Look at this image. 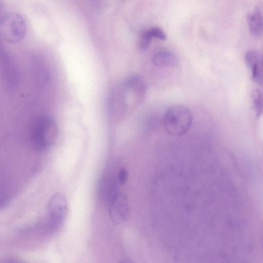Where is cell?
<instances>
[{
    "instance_id": "cell-1",
    "label": "cell",
    "mask_w": 263,
    "mask_h": 263,
    "mask_svg": "<svg viewBox=\"0 0 263 263\" xmlns=\"http://www.w3.org/2000/svg\"><path fill=\"white\" fill-rule=\"evenodd\" d=\"M146 90L145 83L140 77L129 78L112 93L110 102L112 110L118 107L121 111L130 105H139L144 99Z\"/></svg>"
},
{
    "instance_id": "cell-2",
    "label": "cell",
    "mask_w": 263,
    "mask_h": 263,
    "mask_svg": "<svg viewBox=\"0 0 263 263\" xmlns=\"http://www.w3.org/2000/svg\"><path fill=\"white\" fill-rule=\"evenodd\" d=\"M58 128L55 120L51 117L44 116L36 119L31 130L33 145L40 151L47 149L55 143Z\"/></svg>"
},
{
    "instance_id": "cell-3",
    "label": "cell",
    "mask_w": 263,
    "mask_h": 263,
    "mask_svg": "<svg viewBox=\"0 0 263 263\" xmlns=\"http://www.w3.org/2000/svg\"><path fill=\"white\" fill-rule=\"evenodd\" d=\"M68 213V203L65 196L60 193L54 194L50 199L46 217L41 219L46 233L51 235L55 233L65 221Z\"/></svg>"
},
{
    "instance_id": "cell-4",
    "label": "cell",
    "mask_w": 263,
    "mask_h": 263,
    "mask_svg": "<svg viewBox=\"0 0 263 263\" xmlns=\"http://www.w3.org/2000/svg\"><path fill=\"white\" fill-rule=\"evenodd\" d=\"M192 120V114L188 108L182 105H174L166 110L163 118V125L170 135L181 136L190 128Z\"/></svg>"
},
{
    "instance_id": "cell-5",
    "label": "cell",
    "mask_w": 263,
    "mask_h": 263,
    "mask_svg": "<svg viewBox=\"0 0 263 263\" xmlns=\"http://www.w3.org/2000/svg\"><path fill=\"white\" fill-rule=\"evenodd\" d=\"M26 29L24 18L16 13L6 14L0 19V35L9 43L21 41L24 37Z\"/></svg>"
},
{
    "instance_id": "cell-6",
    "label": "cell",
    "mask_w": 263,
    "mask_h": 263,
    "mask_svg": "<svg viewBox=\"0 0 263 263\" xmlns=\"http://www.w3.org/2000/svg\"><path fill=\"white\" fill-rule=\"evenodd\" d=\"M14 62L0 42V70L4 82L10 90L15 88L18 83V73Z\"/></svg>"
},
{
    "instance_id": "cell-7",
    "label": "cell",
    "mask_w": 263,
    "mask_h": 263,
    "mask_svg": "<svg viewBox=\"0 0 263 263\" xmlns=\"http://www.w3.org/2000/svg\"><path fill=\"white\" fill-rule=\"evenodd\" d=\"M129 203L126 196L121 193H116L110 200L108 213L111 221L120 224L126 221L129 214Z\"/></svg>"
},
{
    "instance_id": "cell-8",
    "label": "cell",
    "mask_w": 263,
    "mask_h": 263,
    "mask_svg": "<svg viewBox=\"0 0 263 263\" xmlns=\"http://www.w3.org/2000/svg\"><path fill=\"white\" fill-rule=\"evenodd\" d=\"M250 32L254 36H260L262 33V11L260 5L256 6L247 16Z\"/></svg>"
},
{
    "instance_id": "cell-9",
    "label": "cell",
    "mask_w": 263,
    "mask_h": 263,
    "mask_svg": "<svg viewBox=\"0 0 263 263\" xmlns=\"http://www.w3.org/2000/svg\"><path fill=\"white\" fill-rule=\"evenodd\" d=\"M152 62L158 67L168 68L177 66L179 59L177 56L171 51L161 50L153 55Z\"/></svg>"
},
{
    "instance_id": "cell-10",
    "label": "cell",
    "mask_w": 263,
    "mask_h": 263,
    "mask_svg": "<svg viewBox=\"0 0 263 263\" xmlns=\"http://www.w3.org/2000/svg\"><path fill=\"white\" fill-rule=\"evenodd\" d=\"M260 61H262V58L261 54L258 51L250 49L245 53V62L249 68Z\"/></svg>"
},
{
    "instance_id": "cell-11",
    "label": "cell",
    "mask_w": 263,
    "mask_h": 263,
    "mask_svg": "<svg viewBox=\"0 0 263 263\" xmlns=\"http://www.w3.org/2000/svg\"><path fill=\"white\" fill-rule=\"evenodd\" d=\"M253 104L257 115H260L262 110V95L258 88L254 89L252 92Z\"/></svg>"
},
{
    "instance_id": "cell-12",
    "label": "cell",
    "mask_w": 263,
    "mask_h": 263,
    "mask_svg": "<svg viewBox=\"0 0 263 263\" xmlns=\"http://www.w3.org/2000/svg\"><path fill=\"white\" fill-rule=\"evenodd\" d=\"M250 69L251 70L252 80L258 85H261L262 84V61L254 64Z\"/></svg>"
},
{
    "instance_id": "cell-13",
    "label": "cell",
    "mask_w": 263,
    "mask_h": 263,
    "mask_svg": "<svg viewBox=\"0 0 263 263\" xmlns=\"http://www.w3.org/2000/svg\"><path fill=\"white\" fill-rule=\"evenodd\" d=\"M146 31L152 39H157L161 40H165L167 35L165 31L161 28L155 26L146 30Z\"/></svg>"
},
{
    "instance_id": "cell-14",
    "label": "cell",
    "mask_w": 263,
    "mask_h": 263,
    "mask_svg": "<svg viewBox=\"0 0 263 263\" xmlns=\"http://www.w3.org/2000/svg\"><path fill=\"white\" fill-rule=\"evenodd\" d=\"M152 40L146 31H144L141 36L139 44L141 49L142 50L147 49L150 45Z\"/></svg>"
},
{
    "instance_id": "cell-15",
    "label": "cell",
    "mask_w": 263,
    "mask_h": 263,
    "mask_svg": "<svg viewBox=\"0 0 263 263\" xmlns=\"http://www.w3.org/2000/svg\"><path fill=\"white\" fill-rule=\"evenodd\" d=\"M118 182L122 185H125L128 179V174L127 171L125 168H122L120 170L118 173Z\"/></svg>"
},
{
    "instance_id": "cell-16",
    "label": "cell",
    "mask_w": 263,
    "mask_h": 263,
    "mask_svg": "<svg viewBox=\"0 0 263 263\" xmlns=\"http://www.w3.org/2000/svg\"><path fill=\"white\" fill-rule=\"evenodd\" d=\"M118 263H133V262L128 259H124L122 260H121Z\"/></svg>"
},
{
    "instance_id": "cell-17",
    "label": "cell",
    "mask_w": 263,
    "mask_h": 263,
    "mask_svg": "<svg viewBox=\"0 0 263 263\" xmlns=\"http://www.w3.org/2000/svg\"><path fill=\"white\" fill-rule=\"evenodd\" d=\"M6 263H22L16 260H9Z\"/></svg>"
},
{
    "instance_id": "cell-18",
    "label": "cell",
    "mask_w": 263,
    "mask_h": 263,
    "mask_svg": "<svg viewBox=\"0 0 263 263\" xmlns=\"http://www.w3.org/2000/svg\"><path fill=\"white\" fill-rule=\"evenodd\" d=\"M0 8H1V5H0Z\"/></svg>"
}]
</instances>
